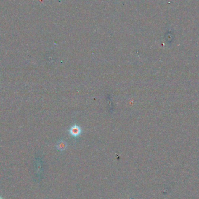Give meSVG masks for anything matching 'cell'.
Listing matches in <instances>:
<instances>
[{"mask_svg": "<svg viewBox=\"0 0 199 199\" xmlns=\"http://www.w3.org/2000/svg\"><path fill=\"white\" fill-rule=\"evenodd\" d=\"M70 132L72 135L76 136H78V135H79L80 134L81 129L77 126H73V127H72L71 128Z\"/></svg>", "mask_w": 199, "mask_h": 199, "instance_id": "cell-1", "label": "cell"}, {"mask_svg": "<svg viewBox=\"0 0 199 199\" xmlns=\"http://www.w3.org/2000/svg\"><path fill=\"white\" fill-rule=\"evenodd\" d=\"M0 199H3L1 196H0Z\"/></svg>", "mask_w": 199, "mask_h": 199, "instance_id": "cell-2", "label": "cell"}]
</instances>
